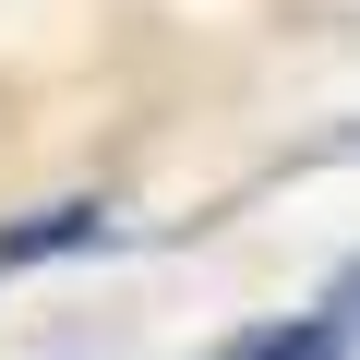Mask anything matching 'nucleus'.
Here are the masks:
<instances>
[{
	"label": "nucleus",
	"mask_w": 360,
	"mask_h": 360,
	"mask_svg": "<svg viewBox=\"0 0 360 360\" xmlns=\"http://www.w3.org/2000/svg\"><path fill=\"white\" fill-rule=\"evenodd\" d=\"M96 240H108V205H37V217L0 229V276H13V264H60V252H96Z\"/></svg>",
	"instance_id": "nucleus-1"
},
{
	"label": "nucleus",
	"mask_w": 360,
	"mask_h": 360,
	"mask_svg": "<svg viewBox=\"0 0 360 360\" xmlns=\"http://www.w3.org/2000/svg\"><path fill=\"white\" fill-rule=\"evenodd\" d=\"M205 360H348V324H336V312H288V324H240V336H217Z\"/></svg>",
	"instance_id": "nucleus-2"
},
{
	"label": "nucleus",
	"mask_w": 360,
	"mask_h": 360,
	"mask_svg": "<svg viewBox=\"0 0 360 360\" xmlns=\"http://www.w3.org/2000/svg\"><path fill=\"white\" fill-rule=\"evenodd\" d=\"M324 312H336V324H360V264H348V276L324 288Z\"/></svg>",
	"instance_id": "nucleus-3"
}]
</instances>
